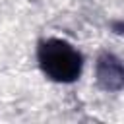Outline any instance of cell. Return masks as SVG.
Masks as SVG:
<instances>
[{"label": "cell", "instance_id": "cell-1", "mask_svg": "<svg viewBox=\"0 0 124 124\" xmlns=\"http://www.w3.org/2000/svg\"><path fill=\"white\" fill-rule=\"evenodd\" d=\"M37 62L41 72L56 83H72L81 76L83 56L66 39L48 37L37 46Z\"/></svg>", "mask_w": 124, "mask_h": 124}, {"label": "cell", "instance_id": "cell-2", "mask_svg": "<svg viewBox=\"0 0 124 124\" xmlns=\"http://www.w3.org/2000/svg\"><path fill=\"white\" fill-rule=\"evenodd\" d=\"M95 79L103 91L116 93L124 89V60L112 52H101L95 62Z\"/></svg>", "mask_w": 124, "mask_h": 124}]
</instances>
